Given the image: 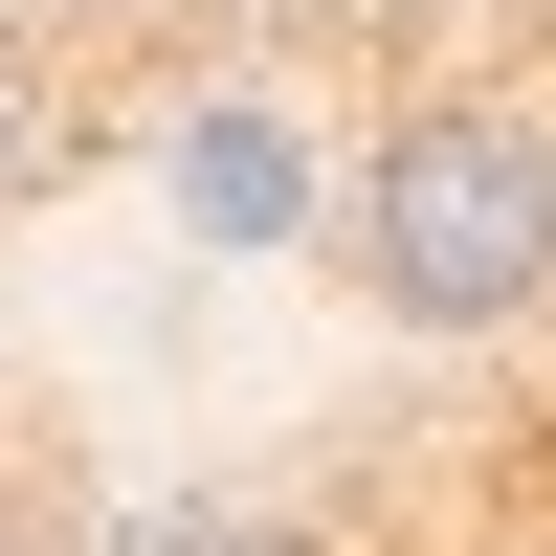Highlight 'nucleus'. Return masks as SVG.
Wrapping results in <instances>:
<instances>
[{
    "label": "nucleus",
    "mask_w": 556,
    "mask_h": 556,
    "mask_svg": "<svg viewBox=\"0 0 556 556\" xmlns=\"http://www.w3.org/2000/svg\"><path fill=\"white\" fill-rule=\"evenodd\" d=\"M0 556H67V534H45V513H0Z\"/></svg>",
    "instance_id": "obj_5"
},
{
    "label": "nucleus",
    "mask_w": 556,
    "mask_h": 556,
    "mask_svg": "<svg viewBox=\"0 0 556 556\" xmlns=\"http://www.w3.org/2000/svg\"><path fill=\"white\" fill-rule=\"evenodd\" d=\"M178 201H201L223 245H267V223H290V134H267V112H201V134H178Z\"/></svg>",
    "instance_id": "obj_2"
},
{
    "label": "nucleus",
    "mask_w": 556,
    "mask_h": 556,
    "mask_svg": "<svg viewBox=\"0 0 556 556\" xmlns=\"http://www.w3.org/2000/svg\"><path fill=\"white\" fill-rule=\"evenodd\" d=\"M45 156H67V112H45V45L0 23V178H45Z\"/></svg>",
    "instance_id": "obj_4"
},
{
    "label": "nucleus",
    "mask_w": 556,
    "mask_h": 556,
    "mask_svg": "<svg viewBox=\"0 0 556 556\" xmlns=\"http://www.w3.org/2000/svg\"><path fill=\"white\" fill-rule=\"evenodd\" d=\"M356 290L401 334H513L556 312V112L534 89H445L356 156Z\"/></svg>",
    "instance_id": "obj_1"
},
{
    "label": "nucleus",
    "mask_w": 556,
    "mask_h": 556,
    "mask_svg": "<svg viewBox=\"0 0 556 556\" xmlns=\"http://www.w3.org/2000/svg\"><path fill=\"white\" fill-rule=\"evenodd\" d=\"M112 556H312L290 513H245V490H178V513H134Z\"/></svg>",
    "instance_id": "obj_3"
}]
</instances>
